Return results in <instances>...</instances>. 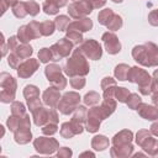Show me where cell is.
Segmentation results:
<instances>
[{
    "mask_svg": "<svg viewBox=\"0 0 158 158\" xmlns=\"http://www.w3.org/2000/svg\"><path fill=\"white\" fill-rule=\"evenodd\" d=\"M26 2V9H27V12L31 15V16H36L38 12H40V5L33 1V0H30V1H25Z\"/></svg>",
    "mask_w": 158,
    "mask_h": 158,
    "instance_id": "40",
    "label": "cell"
},
{
    "mask_svg": "<svg viewBox=\"0 0 158 158\" xmlns=\"http://www.w3.org/2000/svg\"><path fill=\"white\" fill-rule=\"evenodd\" d=\"M100 101V95L96 93V91H89L88 94H85L84 96V102L85 105H89V106H95L98 105Z\"/></svg>",
    "mask_w": 158,
    "mask_h": 158,
    "instance_id": "33",
    "label": "cell"
},
{
    "mask_svg": "<svg viewBox=\"0 0 158 158\" xmlns=\"http://www.w3.org/2000/svg\"><path fill=\"white\" fill-rule=\"evenodd\" d=\"M17 57H20L21 59H27L31 54H32V47L26 44V43H22V44H19L14 51H12Z\"/></svg>",
    "mask_w": 158,
    "mask_h": 158,
    "instance_id": "23",
    "label": "cell"
},
{
    "mask_svg": "<svg viewBox=\"0 0 158 158\" xmlns=\"http://www.w3.org/2000/svg\"><path fill=\"white\" fill-rule=\"evenodd\" d=\"M153 80H154L156 85L158 86V69H156V70H154V73H153Z\"/></svg>",
    "mask_w": 158,
    "mask_h": 158,
    "instance_id": "54",
    "label": "cell"
},
{
    "mask_svg": "<svg viewBox=\"0 0 158 158\" xmlns=\"http://www.w3.org/2000/svg\"><path fill=\"white\" fill-rule=\"evenodd\" d=\"M40 28H41L42 36H51L56 30V25L53 21H43V22H41Z\"/></svg>",
    "mask_w": 158,
    "mask_h": 158,
    "instance_id": "31",
    "label": "cell"
},
{
    "mask_svg": "<svg viewBox=\"0 0 158 158\" xmlns=\"http://www.w3.org/2000/svg\"><path fill=\"white\" fill-rule=\"evenodd\" d=\"M93 5L89 0H81V1H74L69 5L68 12L73 19H83L84 16L89 15L93 11Z\"/></svg>",
    "mask_w": 158,
    "mask_h": 158,
    "instance_id": "11",
    "label": "cell"
},
{
    "mask_svg": "<svg viewBox=\"0 0 158 158\" xmlns=\"http://www.w3.org/2000/svg\"><path fill=\"white\" fill-rule=\"evenodd\" d=\"M32 117H33L35 125L44 126L46 123L51 122V109H46V107L40 106L32 111Z\"/></svg>",
    "mask_w": 158,
    "mask_h": 158,
    "instance_id": "18",
    "label": "cell"
},
{
    "mask_svg": "<svg viewBox=\"0 0 158 158\" xmlns=\"http://www.w3.org/2000/svg\"><path fill=\"white\" fill-rule=\"evenodd\" d=\"M127 106L132 110H137V107L142 104V99L138 96V94H130L128 98H127V101H126Z\"/></svg>",
    "mask_w": 158,
    "mask_h": 158,
    "instance_id": "36",
    "label": "cell"
},
{
    "mask_svg": "<svg viewBox=\"0 0 158 158\" xmlns=\"http://www.w3.org/2000/svg\"><path fill=\"white\" fill-rule=\"evenodd\" d=\"M52 58H53V54H52L51 48H42V49H40V52H38V59H40V62L47 63V62L52 60Z\"/></svg>",
    "mask_w": 158,
    "mask_h": 158,
    "instance_id": "38",
    "label": "cell"
},
{
    "mask_svg": "<svg viewBox=\"0 0 158 158\" xmlns=\"http://www.w3.org/2000/svg\"><path fill=\"white\" fill-rule=\"evenodd\" d=\"M151 132L156 136H158V122H154L152 126H151Z\"/></svg>",
    "mask_w": 158,
    "mask_h": 158,
    "instance_id": "53",
    "label": "cell"
},
{
    "mask_svg": "<svg viewBox=\"0 0 158 158\" xmlns=\"http://www.w3.org/2000/svg\"><path fill=\"white\" fill-rule=\"evenodd\" d=\"M67 38L73 44H79V43L83 42L81 32H78V31H67Z\"/></svg>",
    "mask_w": 158,
    "mask_h": 158,
    "instance_id": "37",
    "label": "cell"
},
{
    "mask_svg": "<svg viewBox=\"0 0 158 158\" xmlns=\"http://www.w3.org/2000/svg\"><path fill=\"white\" fill-rule=\"evenodd\" d=\"M70 85L74 88V89H81L84 85H85V79L80 75H77V77H72L70 79Z\"/></svg>",
    "mask_w": 158,
    "mask_h": 158,
    "instance_id": "43",
    "label": "cell"
},
{
    "mask_svg": "<svg viewBox=\"0 0 158 158\" xmlns=\"http://www.w3.org/2000/svg\"><path fill=\"white\" fill-rule=\"evenodd\" d=\"M33 146L40 153H43V154H51L59 147L58 142L54 138H49V137L36 138L33 141Z\"/></svg>",
    "mask_w": 158,
    "mask_h": 158,
    "instance_id": "13",
    "label": "cell"
},
{
    "mask_svg": "<svg viewBox=\"0 0 158 158\" xmlns=\"http://www.w3.org/2000/svg\"><path fill=\"white\" fill-rule=\"evenodd\" d=\"M93 27V21L88 17H83L79 20H75L69 23L67 27V31H78V32H85L89 31Z\"/></svg>",
    "mask_w": 158,
    "mask_h": 158,
    "instance_id": "19",
    "label": "cell"
},
{
    "mask_svg": "<svg viewBox=\"0 0 158 158\" xmlns=\"http://www.w3.org/2000/svg\"><path fill=\"white\" fill-rule=\"evenodd\" d=\"M112 86H116L115 79H112V78H110V77H106V78L102 79V81H101V88H102V90L109 89V88H112Z\"/></svg>",
    "mask_w": 158,
    "mask_h": 158,
    "instance_id": "45",
    "label": "cell"
},
{
    "mask_svg": "<svg viewBox=\"0 0 158 158\" xmlns=\"http://www.w3.org/2000/svg\"><path fill=\"white\" fill-rule=\"evenodd\" d=\"M7 48L9 47H6V44H5V41H4V35H1V49H2V56H5L6 54V51H7Z\"/></svg>",
    "mask_w": 158,
    "mask_h": 158,
    "instance_id": "52",
    "label": "cell"
},
{
    "mask_svg": "<svg viewBox=\"0 0 158 158\" xmlns=\"http://www.w3.org/2000/svg\"><path fill=\"white\" fill-rule=\"evenodd\" d=\"M41 23L37 21H31L28 25H23L17 31V38L21 43H27L33 38L41 37Z\"/></svg>",
    "mask_w": 158,
    "mask_h": 158,
    "instance_id": "6",
    "label": "cell"
},
{
    "mask_svg": "<svg viewBox=\"0 0 158 158\" xmlns=\"http://www.w3.org/2000/svg\"><path fill=\"white\" fill-rule=\"evenodd\" d=\"M89 70H90L89 64L79 48L73 52L72 57L64 64V73L69 77H77V75L83 77L86 75Z\"/></svg>",
    "mask_w": 158,
    "mask_h": 158,
    "instance_id": "3",
    "label": "cell"
},
{
    "mask_svg": "<svg viewBox=\"0 0 158 158\" xmlns=\"http://www.w3.org/2000/svg\"><path fill=\"white\" fill-rule=\"evenodd\" d=\"M73 1H81V0H73Z\"/></svg>",
    "mask_w": 158,
    "mask_h": 158,
    "instance_id": "58",
    "label": "cell"
},
{
    "mask_svg": "<svg viewBox=\"0 0 158 158\" xmlns=\"http://www.w3.org/2000/svg\"><path fill=\"white\" fill-rule=\"evenodd\" d=\"M60 93H59V89H57L56 86H51L48 89L44 90L43 95H42V99H43V102L46 105H48L49 107H56L60 100Z\"/></svg>",
    "mask_w": 158,
    "mask_h": 158,
    "instance_id": "17",
    "label": "cell"
},
{
    "mask_svg": "<svg viewBox=\"0 0 158 158\" xmlns=\"http://www.w3.org/2000/svg\"><path fill=\"white\" fill-rule=\"evenodd\" d=\"M132 144L121 146V147H112L111 148V156L112 157H127L132 153Z\"/></svg>",
    "mask_w": 158,
    "mask_h": 158,
    "instance_id": "24",
    "label": "cell"
},
{
    "mask_svg": "<svg viewBox=\"0 0 158 158\" xmlns=\"http://www.w3.org/2000/svg\"><path fill=\"white\" fill-rule=\"evenodd\" d=\"M42 132L43 135H54L57 132V123L54 122H49V123H46L42 128Z\"/></svg>",
    "mask_w": 158,
    "mask_h": 158,
    "instance_id": "44",
    "label": "cell"
},
{
    "mask_svg": "<svg viewBox=\"0 0 158 158\" xmlns=\"http://www.w3.org/2000/svg\"><path fill=\"white\" fill-rule=\"evenodd\" d=\"M136 142L151 156H154L156 151H158V141L151 136V132L148 130H139L136 136Z\"/></svg>",
    "mask_w": 158,
    "mask_h": 158,
    "instance_id": "9",
    "label": "cell"
},
{
    "mask_svg": "<svg viewBox=\"0 0 158 158\" xmlns=\"http://www.w3.org/2000/svg\"><path fill=\"white\" fill-rule=\"evenodd\" d=\"M38 65H40V63H38L37 59H32V58L26 59L23 63H21V64L19 65V68H17V74H19L20 78H23V79L30 78V77L38 69Z\"/></svg>",
    "mask_w": 158,
    "mask_h": 158,
    "instance_id": "16",
    "label": "cell"
},
{
    "mask_svg": "<svg viewBox=\"0 0 158 158\" xmlns=\"http://www.w3.org/2000/svg\"><path fill=\"white\" fill-rule=\"evenodd\" d=\"M116 109V101L114 100V98H104V101L100 106H94L91 107L88 114L95 116L96 118H99L100 121L105 120L106 117H109Z\"/></svg>",
    "mask_w": 158,
    "mask_h": 158,
    "instance_id": "7",
    "label": "cell"
},
{
    "mask_svg": "<svg viewBox=\"0 0 158 158\" xmlns=\"http://www.w3.org/2000/svg\"><path fill=\"white\" fill-rule=\"evenodd\" d=\"M69 17L65 16V15H59L56 20H54V25H56V28L58 31H65L67 27L69 26Z\"/></svg>",
    "mask_w": 158,
    "mask_h": 158,
    "instance_id": "32",
    "label": "cell"
},
{
    "mask_svg": "<svg viewBox=\"0 0 158 158\" xmlns=\"http://www.w3.org/2000/svg\"><path fill=\"white\" fill-rule=\"evenodd\" d=\"M148 22L152 26H158V9L151 11V14L148 16Z\"/></svg>",
    "mask_w": 158,
    "mask_h": 158,
    "instance_id": "46",
    "label": "cell"
},
{
    "mask_svg": "<svg viewBox=\"0 0 158 158\" xmlns=\"http://www.w3.org/2000/svg\"><path fill=\"white\" fill-rule=\"evenodd\" d=\"M132 57L136 62L144 67L158 65V47L153 42H146L132 49Z\"/></svg>",
    "mask_w": 158,
    "mask_h": 158,
    "instance_id": "1",
    "label": "cell"
},
{
    "mask_svg": "<svg viewBox=\"0 0 158 158\" xmlns=\"http://www.w3.org/2000/svg\"><path fill=\"white\" fill-rule=\"evenodd\" d=\"M90 4L93 5L94 9H99V7H102L105 4H106V0H89Z\"/></svg>",
    "mask_w": 158,
    "mask_h": 158,
    "instance_id": "49",
    "label": "cell"
},
{
    "mask_svg": "<svg viewBox=\"0 0 158 158\" xmlns=\"http://www.w3.org/2000/svg\"><path fill=\"white\" fill-rule=\"evenodd\" d=\"M121 26H122V19H121V16H118V15L115 14V16H114V19L111 20V22L109 23L107 28L111 30V31H116V30H118Z\"/></svg>",
    "mask_w": 158,
    "mask_h": 158,
    "instance_id": "41",
    "label": "cell"
},
{
    "mask_svg": "<svg viewBox=\"0 0 158 158\" xmlns=\"http://www.w3.org/2000/svg\"><path fill=\"white\" fill-rule=\"evenodd\" d=\"M100 122L101 121L99 118H96L95 116L88 114L86 115V120H85V128H86V131H89V132H96L99 130V127H100Z\"/></svg>",
    "mask_w": 158,
    "mask_h": 158,
    "instance_id": "27",
    "label": "cell"
},
{
    "mask_svg": "<svg viewBox=\"0 0 158 158\" xmlns=\"http://www.w3.org/2000/svg\"><path fill=\"white\" fill-rule=\"evenodd\" d=\"M12 12L16 17L19 19H23L28 12H27V9H26V2H22V1H17L14 6H12Z\"/></svg>",
    "mask_w": 158,
    "mask_h": 158,
    "instance_id": "30",
    "label": "cell"
},
{
    "mask_svg": "<svg viewBox=\"0 0 158 158\" xmlns=\"http://www.w3.org/2000/svg\"><path fill=\"white\" fill-rule=\"evenodd\" d=\"M21 60H22V59H21L20 57H17L14 52H11L10 56H9V58H7V63H9V65H10L11 68H14V69H17V68H19V65L21 64V63H20Z\"/></svg>",
    "mask_w": 158,
    "mask_h": 158,
    "instance_id": "42",
    "label": "cell"
},
{
    "mask_svg": "<svg viewBox=\"0 0 158 158\" xmlns=\"http://www.w3.org/2000/svg\"><path fill=\"white\" fill-rule=\"evenodd\" d=\"M131 141H132V132L128 130H122L121 132L114 136L112 144L114 147H121V146L131 144Z\"/></svg>",
    "mask_w": 158,
    "mask_h": 158,
    "instance_id": "22",
    "label": "cell"
},
{
    "mask_svg": "<svg viewBox=\"0 0 158 158\" xmlns=\"http://www.w3.org/2000/svg\"><path fill=\"white\" fill-rule=\"evenodd\" d=\"M127 79L131 83H136L139 86V91L142 95H149L154 91L156 89V83L151 78V75L142 68L138 67H132L130 68Z\"/></svg>",
    "mask_w": 158,
    "mask_h": 158,
    "instance_id": "2",
    "label": "cell"
},
{
    "mask_svg": "<svg viewBox=\"0 0 158 158\" xmlns=\"http://www.w3.org/2000/svg\"><path fill=\"white\" fill-rule=\"evenodd\" d=\"M79 102H80V95L78 93L69 91V93H65L60 98V100L57 105V109L59 110L60 114L69 115L73 111H75V109L79 106Z\"/></svg>",
    "mask_w": 158,
    "mask_h": 158,
    "instance_id": "5",
    "label": "cell"
},
{
    "mask_svg": "<svg viewBox=\"0 0 158 158\" xmlns=\"http://www.w3.org/2000/svg\"><path fill=\"white\" fill-rule=\"evenodd\" d=\"M31 131L30 130H21V131H17L15 132V141L20 144H26L31 141Z\"/></svg>",
    "mask_w": 158,
    "mask_h": 158,
    "instance_id": "28",
    "label": "cell"
},
{
    "mask_svg": "<svg viewBox=\"0 0 158 158\" xmlns=\"http://www.w3.org/2000/svg\"><path fill=\"white\" fill-rule=\"evenodd\" d=\"M91 147L96 151H104L105 148L109 147V139L105 137V136H95L91 141Z\"/></svg>",
    "mask_w": 158,
    "mask_h": 158,
    "instance_id": "26",
    "label": "cell"
},
{
    "mask_svg": "<svg viewBox=\"0 0 158 158\" xmlns=\"http://www.w3.org/2000/svg\"><path fill=\"white\" fill-rule=\"evenodd\" d=\"M104 44H105V48L107 51V53L110 54H117L120 51H121V43L117 38V36L112 32H105L101 37Z\"/></svg>",
    "mask_w": 158,
    "mask_h": 158,
    "instance_id": "15",
    "label": "cell"
},
{
    "mask_svg": "<svg viewBox=\"0 0 158 158\" xmlns=\"http://www.w3.org/2000/svg\"><path fill=\"white\" fill-rule=\"evenodd\" d=\"M0 100L2 102H11L15 99L16 93V80L9 73L2 72L0 74Z\"/></svg>",
    "mask_w": 158,
    "mask_h": 158,
    "instance_id": "4",
    "label": "cell"
},
{
    "mask_svg": "<svg viewBox=\"0 0 158 158\" xmlns=\"http://www.w3.org/2000/svg\"><path fill=\"white\" fill-rule=\"evenodd\" d=\"M60 135L64 138H72L77 133H75V130H74V127L70 122H64L60 127Z\"/></svg>",
    "mask_w": 158,
    "mask_h": 158,
    "instance_id": "34",
    "label": "cell"
},
{
    "mask_svg": "<svg viewBox=\"0 0 158 158\" xmlns=\"http://www.w3.org/2000/svg\"><path fill=\"white\" fill-rule=\"evenodd\" d=\"M23 96L26 98L27 105L30 107V111L32 112L37 107L42 106L40 101V90L35 85H26L23 89Z\"/></svg>",
    "mask_w": 158,
    "mask_h": 158,
    "instance_id": "14",
    "label": "cell"
},
{
    "mask_svg": "<svg viewBox=\"0 0 158 158\" xmlns=\"http://www.w3.org/2000/svg\"><path fill=\"white\" fill-rule=\"evenodd\" d=\"M9 1V4H10V6H14L16 2H17V0H7Z\"/></svg>",
    "mask_w": 158,
    "mask_h": 158,
    "instance_id": "55",
    "label": "cell"
},
{
    "mask_svg": "<svg viewBox=\"0 0 158 158\" xmlns=\"http://www.w3.org/2000/svg\"><path fill=\"white\" fill-rule=\"evenodd\" d=\"M112 1H114V2H118V4L122 2V0H112Z\"/></svg>",
    "mask_w": 158,
    "mask_h": 158,
    "instance_id": "57",
    "label": "cell"
},
{
    "mask_svg": "<svg viewBox=\"0 0 158 158\" xmlns=\"http://www.w3.org/2000/svg\"><path fill=\"white\" fill-rule=\"evenodd\" d=\"M44 74L48 79V81L56 86L57 89H64L67 85V79L62 75V69L57 64H49L44 69Z\"/></svg>",
    "mask_w": 158,
    "mask_h": 158,
    "instance_id": "8",
    "label": "cell"
},
{
    "mask_svg": "<svg viewBox=\"0 0 158 158\" xmlns=\"http://www.w3.org/2000/svg\"><path fill=\"white\" fill-rule=\"evenodd\" d=\"M73 43L65 37V38H62L59 40L57 43H54L52 47H51V51H52V54H53V58L52 60H59L64 57H68L69 53L72 52L73 49Z\"/></svg>",
    "mask_w": 158,
    "mask_h": 158,
    "instance_id": "12",
    "label": "cell"
},
{
    "mask_svg": "<svg viewBox=\"0 0 158 158\" xmlns=\"http://www.w3.org/2000/svg\"><path fill=\"white\" fill-rule=\"evenodd\" d=\"M114 16H115V12L111 10V9H104V10H101L100 12H99V15H98V19H99V22L101 23V25H104V26H109V23L111 22V20L114 19Z\"/></svg>",
    "mask_w": 158,
    "mask_h": 158,
    "instance_id": "25",
    "label": "cell"
},
{
    "mask_svg": "<svg viewBox=\"0 0 158 158\" xmlns=\"http://www.w3.org/2000/svg\"><path fill=\"white\" fill-rule=\"evenodd\" d=\"M11 112H12V115L23 116L26 114V109H25L23 104H21L20 101H14L11 105Z\"/></svg>",
    "mask_w": 158,
    "mask_h": 158,
    "instance_id": "39",
    "label": "cell"
},
{
    "mask_svg": "<svg viewBox=\"0 0 158 158\" xmlns=\"http://www.w3.org/2000/svg\"><path fill=\"white\" fill-rule=\"evenodd\" d=\"M79 49L85 57H88L89 59H94V60L100 59L101 54H102L101 46L95 40H85V41H83L81 44L79 46Z\"/></svg>",
    "mask_w": 158,
    "mask_h": 158,
    "instance_id": "10",
    "label": "cell"
},
{
    "mask_svg": "<svg viewBox=\"0 0 158 158\" xmlns=\"http://www.w3.org/2000/svg\"><path fill=\"white\" fill-rule=\"evenodd\" d=\"M128 95H130V91H128V89H126V88H117V86H116V89H115V91H114V98H115L116 100H118L120 102H126Z\"/></svg>",
    "mask_w": 158,
    "mask_h": 158,
    "instance_id": "35",
    "label": "cell"
},
{
    "mask_svg": "<svg viewBox=\"0 0 158 158\" xmlns=\"http://www.w3.org/2000/svg\"><path fill=\"white\" fill-rule=\"evenodd\" d=\"M152 101H153V104L158 107V86L156 85V89H154V91H153V94H152Z\"/></svg>",
    "mask_w": 158,
    "mask_h": 158,
    "instance_id": "50",
    "label": "cell"
},
{
    "mask_svg": "<svg viewBox=\"0 0 158 158\" xmlns=\"http://www.w3.org/2000/svg\"><path fill=\"white\" fill-rule=\"evenodd\" d=\"M58 157H70L72 156V151L67 147H63L62 149H59V152L57 153Z\"/></svg>",
    "mask_w": 158,
    "mask_h": 158,
    "instance_id": "48",
    "label": "cell"
},
{
    "mask_svg": "<svg viewBox=\"0 0 158 158\" xmlns=\"http://www.w3.org/2000/svg\"><path fill=\"white\" fill-rule=\"evenodd\" d=\"M137 111H138V115L146 120H157L158 118V109L156 106H152V105H148V104H141L138 107H137Z\"/></svg>",
    "mask_w": 158,
    "mask_h": 158,
    "instance_id": "20",
    "label": "cell"
},
{
    "mask_svg": "<svg viewBox=\"0 0 158 158\" xmlns=\"http://www.w3.org/2000/svg\"><path fill=\"white\" fill-rule=\"evenodd\" d=\"M0 5H1V14H5L7 7H10V4L7 0H0Z\"/></svg>",
    "mask_w": 158,
    "mask_h": 158,
    "instance_id": "51",
    "label": "cell"
},
{
    "mask_svg": "<svg viewBox=\"0 0 158 158\" xmlns=\"http://www.w3.org/2000/svg\"><path fill=\"white\" fill-rule=\"evenodd\" d=\"M83 156H91V157H93L94 154H93V153H89V152H85V153H83V154H81V157H83Z\"/></svg>",
    "mask_w": 158,
    "mask_h": 158,
    "instance_id": "56",
    "label": "cell"
},
{
    "mask_svg": "<svg viewBox=\"0 0 158 158\" xmlns=\"http://www.w3.org/2000/svg\"><path fill=\"white\" fill-rule=\"evenodd\" d=\"M67 2H68V0H46L43 2L42 9L47 15H54L58 12L59 7L65 6Z\"/></svg>",
    "mask_w": 158,
    "mask_h": 158,
    "instance_id": "21",
    "label": "cell"
},
{
    "mask_svg": "<svg viewBox=\"0 0 158 158\" xmlns=\"http://www.w3.org/2000/svg\"><path fill=\"white\" fill-rule=\"evenodd\" d=\"M128 72H130V67L127 64L121 63V64L116 65V68H115V77L118 80H126L127 75H128Z\"/></svg>",
    "mask_w": 158,
    "mask_h": 158,
    "instance_id": "29",
    "label": "cell"
},
{
    "mask_svg": "<svg viewBox=\"0 0 158 158\" xmlns=\"http://www.w3.org/2000/svg\"><path fill=\"white\" fill-rule=\"evenodd\" d=\"M19 44H20V41H19V38L16 36H12V37H10L7 40V47H9L10 51H14Z\"/></svg>",
    "mask_w": 158,
    "mask_h": 158,
    "instance_id": "47",
    "label": "cell"
}]
</instances>
